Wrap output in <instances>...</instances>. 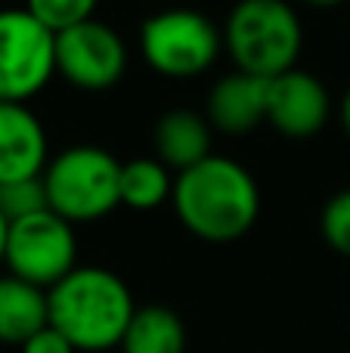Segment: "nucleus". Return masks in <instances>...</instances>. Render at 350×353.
<instances>
[{
    "instance_id": "1",
    "label": "nucleus",
    "mask_w": 350,
    "mask_h": 353,
    "mask_svg": "<svg viewBox=\"0 0 350 353\" xmlns=\"http://www.w3.org/2000/svg\"><path fill=\"white\" fill-rule=\"evenodd\" d=\"M174 211L202 242L227 245L242 239L260 214L254 176L239 161L211 155L174 180Z\"/></svg>"
},
{
    "instance_id": "2",
    "label": "nucleus",
    "mask_w": 350,
    "mask_h": 353,
    "mask_svg": "<svg viewBox=\"0 0 350 353\" xmlns=\"http://www.w3.org/2000/svg\"><path fill=\"white\" fill-rule=\"evenodd\" d=\"M47 304L50 325L87 353L121 347L136 313L127 282L105 267H74L47 292Z\"/></svg>"
},
{
    "instance_id": "3",
    "label": "nucleus",
    "mask_w": 350,
    "mask_h": 353,
    "mask_svg": "<svg viewBox=\"0 0 350 353\" xmlns=\"http://www.w3.org/2000/svg\"><path fill=\"white\" fill-rule=\"evenodd\" d=\"M223 47L236 72L273 81L298 65L304 28L285 0H239L223 25Z\"/></svg>"
},
{
    "instance_id": "4",
    "label": "nucleus",
    "mask_w": 350,
    "mask_h": 353,
    "mask_svg": "<svg viewBox=\"0 0 350 353\" xmlns=\"http://www.w3.org/2000/svg\"><path fill=\"white\" fill-rule=\"evenodd\" d=\"M47 205L72 226L93 223L121 205V161L99 146H72L43 171Z\"/></svg>"
},
{
    "instance_id": "5",
    "label": "nucleus",
    "mask_w": 350,
    "mask_h": 353,
    "mask_svg": "<svg viewBox=\"0 0 350 353\" xmlns=\"http://www.w3.org/2000/svg\"><path fill=\"white\" fill-rule=\"evenodd\" d=\"M140 50L149 68L186 81L205 74L223 50V34L205 12L177 6L149 16L140 28Z\"/></svg>"
},
{
    "instance_id": "6",
    "label": "nucleus",
    "mask_w": 350,
    "mask_h": 353,
    "mask_svg": "<svg viewBox=\"0 0 350 353\" xmlns=\"http://www.w3.org/2000/svg\"><path fill=\"white\" fill-rule=\"evenodd\" d=\"M74 261H78L74 226L62 220L59 214H53L50 208L10 223L3 254L10 276L50 292L78 267Z\"/></svg>"
},
{
    "instance_id": "7",
    "label": "nucleus",
    "mask_w": 350,
    "mask_h": 353,
    "mask_svg": "<svg viewBox=\"0 0 350 353\" xmlns=\"http://www.w3.org/2000/svg\"><path fill=\"white\" fill-rule=\"evenodd\" d=\"M56 74V34L28 10H0V103H28Z\"/></svg>"
},
{
    "instance_id": "8",
    "label": "nucleus",
    "mask_w": 350,
    "mask_h": 353,
    "mask_svg": "<svg viewBox=\"0 0 350 353\" xmlns=\"http://www.w3.org/2000/svg\"><path fill=\"white\" fill-rule=\"evenodd\" d=\"M127 72V47L99 19L56 34V74L78 90H109Z\"/></svg>"
},
{
    "instance_id": "9",
    "label": "nucleus",
    "mask_w": 350,
    "mask_h": 353,
    "mask_svg": "<svg viewBox=\"0 0 350 353\" xmlns=\"http://www.w3.org/2000/svg\"><path fill=\"white\" fill-rule=\"evenodd\" d=\"M332 99L329 90L316 74L291 68L270 81V97H267V121L291 140H307L320 134L329 121Z\"/></svg>"
},
{
    "instance_id": "10",
    "label": "nucleus",
    "mask_w": 350,
    "mask_h": 353,
    "mask_svg": "<svg viewBox=\"0 0 350 353\" xmlns=\"http://www.w3.org/2000/svg\"><path fill=\"white\" fill-rule=\"evenodd\" d=\"M47 171V130L25 103H0V186Z\"/></svg>"
},
{
    "instance_id": "11",
    "label": "nucleus",
    "mask_w": 350,
    "mask_h": 353,
    "mask_svg": "<svg viewBox=\"0 0 350 353\" xmlns=\"http://www.w3.org/2000/svg\"><path fill=\"white\" fill-rule=\"evenodd\" d=\"M267 97H270V81L233 72L211 87L208 118L223 134H248L267 121Z\"/></svg>"
},
{
    "instance_id": "12",
    "label": "nucleus",
    "mask_w": 350,
    "mask_h": 353,
    "mask_svg": "<svg viewBox=\"0 0 350 353\" xmlns=\"http://www.w3.org/2000/svg\"><path fill=\"white\" fill-rule=\"evenodd\" d=\"M155 152L167 171H189L211 159V128L202 115L189 109H171L155 124Z\"/></svg>"
},
{
    "instance_id": "13",
    "label": "nucleus",
    "mask_w": 350,
    "mask_h": 353,
    "mask_svg": "<svg viewBox=\"0 0 350 353\" xmlns=\"http://www.w3.org/2000/svg\"><path fill=\"white\" fill-rule=\"evenodd\" d=\"M50 325L47 292L16 276H0V344H19Z\"/></svg>"
},
{
    "instance_id": "14",
    "label": "nucleus",
    "mask_w": 350,
    "mask_h": 353,
    "mask_svg": "<svg viewBox=\"0 0 350 353\" xmlns=\"http://www.w3.org/2000/svg\"><path fill=\"white\" fill-rule=\"evenodd\" d=\"M124 353H186V325L171 307H136L121 341Z\"/></svg>"
},
{
    "instance_id": "15",
    "label": "nucleus",
    "mask_w": 350,
    "mask_h": 353,
    "mask_svg": "<svg viewBox=\"0 0 350 353\" xmlns=\"http://www.w3.org/2000/svg\"><path fill=\"white\" fill-rule=\"evenodd\" d=\"M171 195V171L158 159H130L121 165V205L134 211H155Z\"/></svg>"
},
{
    "instance_id": "16",
    "label": "nucleus",
    "mask_w": 350,
    "mask_h": 353,
    "mask_svg": "<svg viewBox=\"0 0 350 353\" xmlns=\"http://www.w3.org/2000/svg\"><path fill=\"white\" fill-rule=\"evenodd\" d=\"M99 0H25V10L47 31L62 34L81 22H90Z\"/></svg>"
},
{
    "instance_id": "17",
    "label": "nucleus",
    "mask_w": 350,
    "mask_h": 353,
    "mask_svg": "<svg viewBox=\"0 0 350 353\" xmlns=\"http://www.w3.org/2000/svg\"><path fill=\"white\" fill-rule=\"evenodd\" d=\"M47 189H43V176L34 180H19V183H3L0 186V214L6 223H16L22 217L47 211Z\"/></svg>"
},
{
    "instance_id": "18",
    "label": "nucleus",
    "mask_w": 350,
    "mask_h": 353,
    "mask_svg": "<svg viewBox=\"0 0 350 353\" xmlns=\"http://www.w3.org/2000/svg\"><path fill=\"white\" fill-rule=\"evenodd\" d=\"M320 230L329 248L350 257V189H341L326 201L320 214Z\"/></svg>"
},
{
    "instance_id": "19",
    "label": "nucleus",
    "mask_w": 350,
    "mask_h": 353,
    "mask_svg": "<svg viewBox=\"0 0 350 353\" xmlns=\"http://www.w3.org/2000/svg\"><path fill=\"white\" fill-rule=\"evenodd\" d=\"M22 353H78V350H74V344L62 332L47 325V329H41L34 338H28L22 344Z\"/></svg>"
},
{
    "instance_id": "20",
    "label": "nucleus",
    "mask_w": 350,
    "mask_h": 353,
    "mask_svg": "<svg viewBox=\"0 0 350 353\" xmlns=\"http://www.w3.org/2000/svg\"><path fill=\"white\" fill-rule=\"evenodd\" d=\"M341 128H344V134L350 137V87H347V93H344V99H341Z\"/></svg>"
},
{
    "instance_id": "21",
    "label": "nucleus",
    "mask_w": 350,
    "mask_h": 353,
    "mask_svg": "<svg viewBox=\"0 0 350 353\" xmlns=\"http://www.w3.org/2000/svg\"><path fill=\"white\" fill-rule=\"evenodd\" d=\"M6 232H10V223H6V217L0 214V263H3V254H6Z\"/></svg>"
},
{
    "instance_id": "22",
    "label": "nucleus",
    "mask_w": 350,
    "mask_h": 353,
    "mask_svg": "<svg viewBox=\"0 0 350 353\" xmlns=\"http://www.w3.org/2000/svg\"><path fill=\"white\" fill-rule=\"evenodd\" d=\"M304 3H310V6H341V3H347V0H304Z\"/></svg>"
}]
</instances>
